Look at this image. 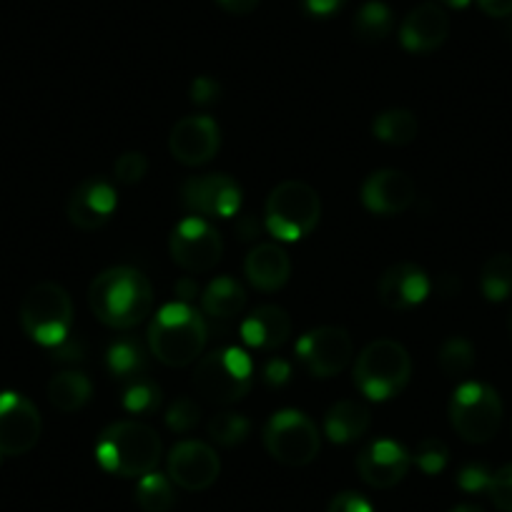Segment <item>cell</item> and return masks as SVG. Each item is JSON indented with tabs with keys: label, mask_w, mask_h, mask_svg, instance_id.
Here are the masks:
<instances>
[{
	"label": "cell",
	"mask_w": 512,
	"mask_h": 512,
	"mask_svg": "<svg viewBox=\"0 0 512 512\" xmlns=\"http://www.w3.org/2000/svg\"><path fill=\"white\" fill-rule=\"evenodd\" d=\"M209 342L206 317L194 309V304L171 302L156 312L151 319L146 344L151 357L166 367H189L204 354Z\"/></svg>",
	"instance_id": "2"
},
{
	"label": "cell",
	"mask_w": 512,
	"mask_h": 512,
	"mask_svg": "<svg viewBox=\"0 0 512 512\" xmlns=\"http://www.w3.org/2000/svg\"><path fill=\"white\" fill-rule=\"evenodd\" d=\"M216 3L231 16H249L259 8V0H216Z\"/></svg>",
	"instance_id": "47"
},
{
	"label": "cell",
	"mask_w": 512,
	"mask_h": 512,
	"mask_svg": "<svg viewBox=\"0 0 512 512\" xmlns=\"http://www.w3.org/2000/svg\"><path fill=\"white\" fill-rule=\"evenodd\" d=\"M412 462H415L425 475H440L447 467V462H450V447L442 440H437V437H425V440L417 445Z\"/></svg>",
	"instance_id": "34"
},
{
	"label": "cell",
	"mask_w": 512,
	"mask_h": 512,
	"mask_svg": "<svg viewBox=\"0 0 512 512\" xmlns=\"http://www.w3.org/2000/svg\"><path fill=\"white\" fill-rule=\"evenodd\" d=\"M88 307L101 324L128 332L151 314L154 289L139 269L111 267L98 274L88 287Z\"/></svg>",
	"instance_id": "1"
},
{
	"label": "cell",
	"mask_w": 512,
	"mask_h": 512,
	"mask_svg": "<svg viewBox=\"0 0 512 512\" xmlns=\"http://www.w3.org/2000/svg\"><path fill=\"white\" fill-rule=\"evenodd\" d=\"M21 327L41 347L61 344L73 329L71 294L56 282H38L21 302Z\"/></svg>",
	"instance_id": "7"
},
{
	"label": "cell",
	"mask_w": 512,
	"mask_h": 512,
	"mask_svg": "<svg viewBox=\"0 0 512 512\" xmlns=\"http://www.w3.org/2000/svg\"><path fill=\"white\" fill-rule=\"evenodd\" d=\"M432 292V282L427 272L417 264L402 262L390 267L379 277L377 297L382 307L392 309V312H410V309L420 307L427 302Z\"/></svg>",
	"instance_id": "19"
},
{
	"label": "cell",
	"mask_w": 512,
	"mask_h": 512,
	"mask_svg": "<svg viewBox=\"0 0 512 512\" xmlns=\"http://www.w3.org/2000/svg\"><path fill=\"white\" fill-rule=\"evenodd\" d=\"M372 425V412L359 400H339L324 415V435L334 445H352L362 440Z\"/></svg>",
	"instance_id": "23"
},
{
	"label": "cell",
	"mask_w": 512,
	"mask_h": 512,
	"mask_svg": "<svg viewBox=\"0 0 512 512\" xmlns=\"http://www.w3.org/2000/svg\"><path fill=\"white\" fill-rule=\"evenodd\" d=\"M191 101L196 106H214L221 98V83L211 76H199L191 83Z\"/></svg>",
	"instance_id": "40"
},
{
	"label": "cell",
	"mask_w": 512,
	"mask_h": 512,
	"mask_svg": "<svg viewBox=\"0 0 512 512\" xmlns=\"http://www.w3.org/2000/svg\"><path fill=\"white\" fill-rule=\"evenodd\" d=\"M166 470L174 485L181 490L201 492L209 490L221 472V460L216 450L199 440H181L171 447L166 457Z\"/></svg>",
	"instance_id": "14"
},
{
	"label": "cell",
	"mask_w": 512,
	"mask_h": 512,
	"mask_svg": "<svg viewBox=\"0 0 512 512\" xmlns=\"http://www.w3.org/2000/svg\"><path fill=\"white\" fill-rule=\"evenodd\" d=\"M492 505L500 512H512V462L492 472L490 487H487Z\"/></svg>",
	"instance_id": "37"
},
{
	"label": "cell",
	"mask_w": 512,
	"mask_h": 512,
	"mask_svg": "<svg viewBox=\"0 0 512 512\" xmlns=\"http://www.w3.org/2000/svg\"><path fill=\"white\" fill-rule=\"evenodd\" d=\"M146 174H149V159L141 151H126L113 164V176L118 184L136 186L146 179Z\"/></svg>",
	"instance_id": "36"
},
{
	"label": "cell",
	"mask_w": 512,
	"mask_h": 512,
	"mask_svg": "<svg viewBox=\"0 0 512 512\" xmlns=\"http://www.w3.org/2000/svg\"><path fill=\"white\" fill-rule=\"evenodd\" d=\"M244 274L254 289L264 294L279 292L292 277V259L279 244H256L244 259Z\"/></svg>",
	"instance_id": "22"
},
{
	"label": "cell",
	"mask_w": 512,
	"mask_h": 512,
	"mask_svg": "<svg viewBox=\"0 0 512 512\" xmlns=\"http://www.w3.org/2000/svg\"><path fill=\"white\" fill-rule=\"evenodd\" d=\"M239 334L246 347L272 352V349L284 347L287 339L292 337V317L287 314V309L277 307V304H264L241 322Z\"/></svg>",
	"instance_id": "21"
},
{
	"label": "cell",
	"mask_w": 512,
	"mask_h": 512,
	"mask_svg": "<svg viewBox=\"0 0 512 512\" xmlns=\"http://www.w3.org/2000/svg\"><path fill=\"white\" fill-rule=\"evenodd\" d=\"M510 36H512V16H510Z\"/></svg>",
	"instance_id": "52"
},
{
	"label": "cell",
	"mask_w": 512,
	"mask_h": 512,
	"mask_svg": "<svg viewBox=\"0 0 512 512\" xmlns=\"http://www.w3.org/2000/svg\"><path fill=\"white\" fill-rule=\"evenodd\" d=\"M161 402H164V390L154 379L144 377L136 379L131 384H123L121 405L131 417H151L159 412Z\"/></svg>",
	"instance_id": "31"
},
{
	"label": "cell",
	"mask_w": 512,
	"mask_h": 512,
	"mask_svg": "<svg viewBox=\"0 0 512 512\" xmlns=\"http://www.w3.org/2000/svg\"><path fill=\"white\" fill-rule=\"evenodd\" d=\"M322 219V199L309 184L297 179L274 186L264 204V229L282 244L307 239Z\"/></svg>",
	"instance_id": "5"
},
{
	"label": "cell",
	"mask_w": 512,
	"mask_h": 512,
	"mask_svg": "<svg viewBox=\"0 0 512 512\" xmlns=\"http://www.w3.org/2000/svg\"><path fill=\"white\" fill-rule=\"evenodd\" d=\"M221 149V128L206 113L184 116L169 136V151L181 166H204L219 154Z\"/></svg>",
	"instance_id": "15"
},
{
	"label": "cell",
	"mask_w": 512,
	"mask_h": 512,
	"mask_svg": "<svg viewBox=\"0 0 512 512\" xmlns=\"http://www.w3.org/2000/svg\"><path fill=\"white\" fill-rule=\"evenodd\" d=\"M374 139L387 146H410L420 134V121L407 108H387L372 121Z\"/></svg>",
	"instance_id": "27"
},
{
	"label": "cell",
	"mask_w": 512,
	"mask_h": 512,
	"mask_svg": "<svg viewBox=\"0 0 512 512\" xmlns=\"http://www.w3.org/2000/svg\"><path fill=\"white\" fill-rule=\"evenodd\" d=\"M169 254L186 274H206L221 262L224 241L209 219L189 214L171 229Z\"/></svg>",
	"instance_id": "10"
},
{
	"label": "cell",
	"mask_w": 512,
	"mask_h": 512,
	"mask_svg": "<svg viewBox=\"0 0 512 512\" xmlns=\"http://www.w3.org/2000/svg\"><path fill=\"white\" fill-rule=\"evenodd\" d=\"M450 36V16L440 3H420L400 26V43L415 56H427L445 46Z\"/></svg>",
	"instance_id": "20"
},
{
	"label": "cell",
	"mask_w": 512,
	"mask_h": 512,
	"mask_svg": "<svg viewBox=\"0 0 512 512\" xmlns=\"http://www.w3.org/2000/svg\"><path fill=\"white\" fill-rule=\"evenodd\" d=\"M392 28H395V13L382 0H367L352 21L354 38L364 46L382 43L384 38L390 36Z\"/></svg>",
	"instance_id": "28"
},
{
	"label": "cell",
	"mask_w": 512,
	"mask_h": 512,
	"mask_svg": "<svg viewBox=\"0 0 512 512\" xmlns=\"http://www.w3.org/2000/svg\"><path fill=\"white\" fill-rule=\"evenodd\" d=\"M412 377V357L395 339H374L354 362V384L369 402H390Z\"/></svg>",
	"instance_id": "4"
},
{
	"label": "cell",
	"mask_w": 512,
	"mask_h": 512,
	"mask_svg": "<svg viewBox=\"0 0 512 512\" xmlns=\"http://www.w3.org/2000/svg\"><path fill=\"white\" fill-rule=\"evenodd\" d=\"M344 6H347V0H302L304 13L312 18H319V21L337 16Z\"/></svg>",
	"instance_id": "43"
},
{
	"label": "cell",
	"mask_w": 512,
	"mask_h": 512,
	"mask_svg": "<svg viewBox=\"0 0 512 512\" xmlns=\"http://www.w3.org/2000/svg\"><path fill=\"white\" fill-rule=\"evenodd\" d=\"M262 229H264V221H256V216H251V214L236 216L234 231H236V236H239L241 241H254L256 236L262 234ZM264 231H267V229H264Z\"/></svg>",
	"instance_id": "44"
},
{
	"label": "cell",
	"mask_w": 512,
	"mask_h": 512,
	"mask_svg": "<svg viewBox=\"0 0 512 512\" xmlns=\"http://www.w3.org/2000/svg\"><path fill=\"white\" fill-rule=\"evenodd\" d=\"M174 294H176V302L194 304L196 299H201V287L194 277H181L179 282L174 284Z\"/></svg>",
	"instance_id": "45"
},
{
	"label": "cell",
	"mask_w": 512,
	"mask_h": 512,
	"mask_svg": "<svg viewBox=\"0 0 512 512\" xmlns=\"http://www.w3.org/2000/svg\"><path fill=\"white\" fill-rule=\"evenodd\" d=\"M246 299L249 297H246L244 284L236 282L229 274H221V277L211 279L201 292V314L214 322H229L244 312Z\"/></svg>",
	"instance_id": "25"
},
{
	"label": "cell",
	"mask_w": 512,
	"mask_h": 512,
	"mask_svg": "<svg viewBox=\"0 0 512 512\" xmlns=\"http://www.w3.org/2000/svg\"><path fill=\"white\" fill-rule=\"evenodd\" d=\"M510 430H512V422H510Z\"/></svg>",
	"instance_id": "53"
},
{
	"label": "cell",
	"mask_w": 512,
	"mask_h": 512,
	"mask_svg": "<svg viewBox=\"0 0 512 512\" xmlns=\"http://www.w3.org/2000/svg\"><path fill=\"white\" fill-rule=\"evenodd\" d=\"M136 505L144 512H169L176 505L174 482L169 475H161L159 470L149 472V475L139 477L136 482Z\"/></svg>",
	"instance_id": "29"
},
{
	"label": "cell",
	"mask_w": 512,
	"mask_h": 512,
	"mask_svg": "<svg viewBox=\"0 0 512 512\" xmlns=\"http://www.w3.org/2000/svg\"><path fill=\"white\" fill-rule=\"evenodd\" d=\"M450 512H482V510L475 505H457V507H452Z\"/></svg>",
	"instance_id": "50"
},
{
	"label": "cell",
	"mask_w": 512,
	"mask_h": 512,
	"mask_svg": "<svg viewBox=\"0 0 512 512\" xmlns=\"http://www.w3.org/2000/svg\"><path fill=\"white\" fill-rule=\"evenodd\" d=\"M507 332H510V339H512V314H510V319H507Z\"/></svg>",
	"instance_id": "51"
},
{
	"label": "cell",
	"mask_w": 512,
	"mask_h": 512,
	"mask_svg": "<svg viewBox=\"0 0 512 512\" xmlns=\"http://www.w3.org/2000/svg\"><path fill=\"white\" fill-rule=\"evenodd\" d=\"M442 8H450V11H465L470 6L472 0H437Z\"/></svg>",
	"instance_id": "49"
},
{
	"label": "cell",
	"mask_w": 512,
	"mask_h": 512,
	"mask_svg": "<svg viewBox=\"0 0 512 512\" xmlns=\"http://www.w3.org/2000/svg\"><path fill=\"white\" fill-rule=\"evenodd\" d=\"M118 209V191L103 176H91L71 191L66 204L68 221L81 231L103 229Z\"/></svg>",
	"instance_id": "17"
},
{
	"label": "cell",
	"mask_w": 512,
	"mask_h": 512,
	"mask_svg": "<svg viewBox=\"0 0 512 512\" xmlns=\"http://www.w3.org/2000/svg\"><path fill=\"white\" fill-rule=\"evenodd\" d=\"M262 442L269 455L287 467H304L317 460L322 437L312 417L299 410H279L267 420Z\"/></svg>",
	"instance_id": "9"
},
{
	"label": "cell",
	"mask_w": 512,
	"mask_h": 512,
	"mask_svg": "<svg viewBox=\"0 0 512 512\" xmlns=\"http://www.w3.org/2000/svg\"><path fill=\"white\" fill-rule=\"evenodd\" d=\"M181 206L201 219H234L241 211L244 191L229 174L191 176L179 189Z\"/></svg>",
	"instance_id": "11"
},
{
	"label": "cell",
	"mask_w": 512,
	"mask_h": 512,
	"mask_svg": "<svg viewBox=\"0 0 512 512\" xmlns=\"http://www.w3.org/2000/svg\"><path fill=\"white\" fill-rule=\"evenodd\" d=\"M41 432V412L28 397L18 392H0V455H26L38 445Z\"/></svg>",
	"instance_id": "13"
},
{
	"label": "cell",
	"mask_w": 512,
	"mask_h": 512,
	"mask_svg": "<svg viewBox=\"0 0 512 512\" xmlns=\"http://www.w3.org/2000/svg\"><path fill=\"white\" fill-rule=\"evenodd\" d=\"M412 467V455L390 437H379L362 447L357 455V472L364 485L374 490H390L400 485Z\"/></svg>",
	"instance_id": "16"
},
{
	"label": "cell",
	"mask_w": 512,
	"mask_h": 512,
	"mask_svg": "<svg viewBox=\"0 0 512 512\" xmlns=\"http://www.w3.org/2000/svg\"><path fill=\"white\" fill-rule=\"evenodd\" d=\"M480 289L487 302H505L512 297V254H495L480 272Z\"/></svg>",
	"instance_id": "30"
},
{
	"label": "cell",
	"mask_w": 512,
	"mask_h": 512,
	"mask_svg": "<svg viewBox=\"0 0 512 512\" xmlns=\"http://www.w3.org/2000/svg\"><path fill=\"white\" fill-rule=\"evenodd\" d=\"M164 420L171 432H176V435H186V432H191L196 425H199L201 407L196 405V400H191V397H179V400L171 402Z\"/></svg>",
	"instance_id": "35"
},
{
	"label": "cell",
	"mask_w": 512,
	"mask_h": 512,
	"mask_svg": "<svg viewBox=\"0 0 512 512\" xmlns=\"http://www.w3.org/2000/svg\"><path fill=\"white\" fill-rule=\"evenodd\" d=\"M477 6H480V11L490 18L512 16V0H477Z\"/></svg>",
	"instance_id": "46"
},
{
	"label": "cell",
	"mask_w": 512,
	"mask_h": 512,
	"mask_svg": "<svg viewBox=\"0 0 512 512\" xmlns=\"http://www.w3.org/2000/svg\"><path fill=\"white\" fill-rule=\"evenodd\" d=\"M362 204L369 214L377 216H397L405 214L417 199V186L405 171L397 169H379L364 179Z\"/></svg>",
	"instance_id": "18"
},
{
	"label": "cell",
	"mask_w": 512,
	"mask_h": 512,
	"mask_svg": "<svg viewBox=\"0 0 512 512\" xmlns=\"http://www.w3.org/2000/svg\"><path fill=\"white\" fill-rule=\"evenodd\" d=\"M327 512H374V507L364 495L347 490V492H339V495L332 497Z\"/></svg>",
	"instance_id": "41"
},
{
	"label": "cell",
	"mask_w": 512,
	"mask_h": 512,
	"mask_svg": "<svg viewBox=\"0 0 512 512\" xmlns=\"http://www.w3.org/2000/svg\"><path fill=\"white\" fill-rule=\"evenodd\" d=\"M352 357V337L342 327L309 329L297 342V359L317 379H332L342 374L352 362Z\"/></svg>",
	"instance_id": "12"
},
{
	"label": "cell",
	"mask_w": 512,
	"mask_h": 512,
	"mask_svg": "<svg viewBox=\"0 0 512 512\" xmlns=\"http://www.w3.org/2000/svg\"><path fill=\"white\" fill-rule=\"evenodd\" d=\"M490 480H492V470L490 467L480 465V462H470V465H465L460 472H457V485H460L465 492H472V495H475V492H487Z\"/></svg>",
	"instance_id": "38"
},
{
	"label": "cell",
	"mask_w": 512,
	"mask_h": 512,
	"mask_svg": "<svg viewBox=\"0 0 512 512\" xmlns=\"http://www.w3.org/2000/svg\"><path fill=\"white\" fill-rule=\"evenodd\" d=\"M149 344L136 337H118L106 349V372L121 384H131L149 374Z\"/></svg>",
	"instance_id": "24"
},
{
	"label": "cell",
	"mask_w": 512,
	"mask_h": 512,
	"mask_svg": "<svg viewBox=\"0 0 512 512\" xmlns=\"http://www.w3.org/2000/svg\"><path fill=\"white\" fill-rule=\"evenodd\" d=\"M437 364H440L442 374L450 379H462L472 372L475 367V347L470 339L465 337H450L442 342L440 352H437Z\"/></svg>",
	"instance_id": "32"
},
{
	"label": "cell",
	"mask_w": 512,
	"mask_h": 512,
	"mask_svg": "<svg viewBox=\"0 0 512 512\" xmlns=\"http://www.w3.org/2000/svg\"><path fill=\"white\" fill-rule=\"evenodd\" d=\"M209 437L221 447L244 445L251 435V422L239 412H219L209 420Z\"/></svg>",
	"instance_id": "33"
},
{
	"label": "cell",
	"mask_w": 512,
	"mask_h": 512,
	"mask_svg": "<svg viewBox=\"0 0 512 512\" xmlns=\"http://www.w3.org/2000/svg\"><path fill=\"white\" fill-rule=\"evenodd\" d=\"M91 395V379L83 372H78V369L58 372L56 377L48 382V400H51V405L56 407L58 412H66V415L83 410V407L91 402Z\"/></svg>",
	"instance_id": "26"
},
{
	"label": "cell",
	"mask_w": 512,
	"mask_h": 512,
	"mask_svg": "<svg viewBox=\"0 0 512 512\" xmlns=\"http://www.w3.org/2000/svg\"><path fill=\"white\" fill-rule=\"evenodd\" d=\"M161 437L154 427L139 420H121L108 425L96 442V460L108 475L144 477L161 462Z\"/></svg>",
	"instance_id": "3"
},
{
	"label": "cell",
	"mask_w": 512,
	"mask_h": 512,
	"mask_svg": "<svg viewBox=\"0 0 512 512\" xmlns=\"http://www.w3.org/2000/svg\"><path fill=\"white\" fill-rule=\"evenodd\" d=\"M460 292V279L455 277V274H442L440 279H437V294L440 297H455V294Z\"/></svg>",
	"instance_id": "48"
},
{
	"label": "cell",
	"mask_w": 512,
	"mask_h": 512,
	"mask_svg": "<svg viewBox=\"0 0 512 512\" xmlns=\"http://www.w3.org/2000/svg\"><path fill=\"white\" fill-rule=\"evenodd\" d=\"M259 374H262L259 379L264 382V387L282 390L284 384H289V379H292V362H287L284 357H269L259 369Z\"/></svg>",
	"instance_id": "39"
},
{
	"label": "cell",
	"mask_w": 512,
	"mask_h": 512,
	"mask_svg": "<svg viewBox=\"0 0 512 512\" xmlns=\"http://www.w3.org/2000/svg\"><path fill=\"white\" fill-rule=\"evenodd\" d=\"M251 384H254V362L244 349L219 347L196 362V392L214 405H234L244 400Z\"/></svg>",
	"instance_id": "6"
},
{
	"label": "cell",
	"mask_w": 512,
	"mask_h": 512,
	"mask_svg": "<svg viewBox=\"0 0 512 512\" xmlns=\"http://www.w3.org/2000/svg\"><path fill=\"white\" fill-rule=\"evenodd\" d=\"M450 425L470 445H485L500 432L502 400L485 382H462L450 400Z\"/></svg>",
	"instance_id": "8"
},
{
	"label": "cell",
	"mask_w": 512,
	"mask_h": 512,
	"mask_svg": "<svg viewBox=\"0 0 512 512\" xmlns=\"http://www.w3.org/2000/svg\"><path fill=\"white\" fill-rule=\"evenodd\" d=\"M51 357L53 362H61V364L83 362V359H86V344L76 337H68L51 349Z\"/></svg>",
	"instance_id": "42"
}]
</instances>
